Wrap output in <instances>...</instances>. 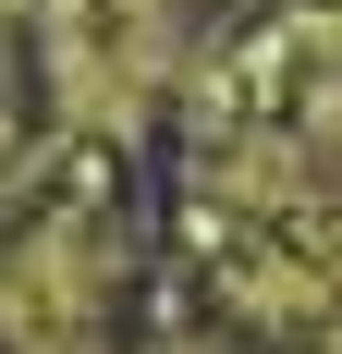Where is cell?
<instances>
[{
  "instance_id": "6da1fadb",
  "label": "cell",
  "mask_w": 342,
  "mask_h": 354,
  "mask_svg": "<svg viewBox=\"0 0 342 354\" xmlns=\"http://www.w3.org/2000/svg\"><path fill=\"white\" fill-rule=\"evenodd\" d=\"M123 293V245L110 208L49 196L0 232V354H98V318Z\"/></svg>"
},
{
  "instance_id": "7a4b0ae2",
  "label": "cell",
  "mask_w": 342,
  "mask_h": 354,
  "mask_svg": "<svg viewBox=\"0 0 342 354\" xmlns=\"http://www.w3.org/2000/svg\"><path fill=\"white\" fill-rule=\"evenodd\" d=\"M208 293H220V318H233L244 342H269V354L342 342V293L318 281L294 245H269V232H208Z\"/></svg>"
}]
</instances>
